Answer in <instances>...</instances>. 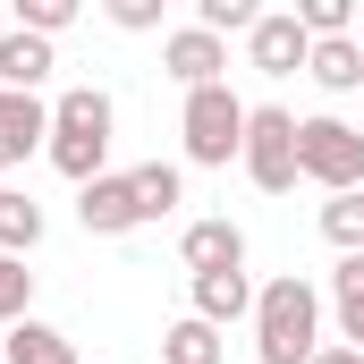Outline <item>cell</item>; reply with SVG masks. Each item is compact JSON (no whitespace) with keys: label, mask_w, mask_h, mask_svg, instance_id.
<instances>
[{"label":"cell","mask_w":364,"mask_h":364,"mask_svg":"<svg viewBox=\"0 0 364 364\" xmlns=\"http://www.w3.org/2000/svg\"><path fill=\"white\" fill-rule=\"evenodd\" d=\"M161 68H170L186 93H203V85H220V68H229V43H220V34H203V26H178V34L161 43Z\"/></svg>","instance_id":"9"},{"label":"cell","mask_w":364,"mask_h":364,"mask_svg":"<svg viewBox=\"0 0 364 364\" xmlns=\"http://www.w3.org/2000/svg\"><path fill=\"white\" fill-rule=\"evenodd\" d=\"M161 364H220V331L195 322V314L170 322V331H161Z\"/></svg>","instance_id":"17"},{"label":"cell","mask_w":364,"mask_h":364,"mask_svg":"<svg viewBox=\"0 0 364 364\" xmlns=\"http://www.w3.org/2000/svg\"><path fill=\"white\" fill-rule=\"evenodd\" d=\"M77 220H85L93 237H127V229H144V212H136V186H127V170H102L93 186H77Z\"/></svg>","instance_id":"7"},{"label":"cell","mask_w":364,"mask_h":364,"mask_svg":"<svg viewBox=\"0 0 364 364\" xmlns=\"http://www.w3.org/2000/svg\"><path fill=\"white\" fill-rule=\"evenodd\" d=\"M26 314H34V272H26V263H17V255H0V322H9V331H17V322H26Z\"/></svg>","instance_id":"19"},{"label":"cell","mask_w":364,"mask_h":364,"mask_svg":"<svg viewBox=\"0 0 364 364\" xmlns=\"http://www.w3.org/2000/svg\"><path fill=\"white\" fill-rule=\"evenodd\" d=\"M0 34H9V9H0Z\"/></svg>","instance_id":"26"},{"label":"cell","mask_w":364,"mask_h":364,"mask_svg":"<svg viewBox=\"0 0 364 364\" xmlns=\"http://www.w3.org/2000/svg\"><path fill=\"white\" fill-rule=\"evenodd\" d=\"M331 296H339V314H364V255H339V272H331Z\"/></svg>","instance_id":"22"},{"label":"cell","mask_w":364,"mask_h":364,"mask_svg":"<svg viewBox=\"0 0 364 364\" xmlns=\"http://www.w3.org/2000/svg\"><path fill=\"white\" fill-rule=\"evenodd\" d=\"M356 43H364V34H356Z\"/></svg>","instance_id":"27"},{"label":"cell","mask_w":364,"mask_h":364,"mask_svg":"<svg viewBox=\"0 0 364 364\" xmlns=\"http://www.w3.org/2000/svg\"><path fill=\"white\" fill-rule=\"evenodd\" d=\"M0 364H77V348H68V331H51V322H17L9 331V348H0Z\"/></svg>","instance_id":"15"},{"label":"cell","mask_w":364,"mask_h":364,"mask_svg":"<svg viewBox=\"0 0 364 364\" xmlns=\"http://www.w3.org/2000/svg\"><path fill=\"white\" fill-rule=\"evenodd\" d=\"M255 17H263L255 0H195V26L203 34H255Z\"/></svg>","instance_id":"21"},{"label":"cell","mask_w":364,"mask_h":364,"mask_svg":"<svg viewBox=\"0 0 364 364\" xmlns=\"http://www.w3.org/2000/svg\"><path fill=\"white\" fill-rule=\"evenodd\" d=\"M60 60H51V43L43 34H0V93H43V77H51Z\"/></svg>","instance_id":"11"},{"label":"cell","mask_w":364,"mask_h":364,"mask_svg":"<svg viewBox=\"0 0 364 364\" xmlns=\"http://www.w3.org/2000/svg\"><path fill=\"white\" fill-rule=\"evenodd\" d=\"M314 364H364V356H356V348H322Z\"/></svg>","instance_id":"25"},{"label":"cell","mask_w":364,"mask_h":364,"mask_svg":"<svg viewBox=\"0 0 364 364\" xmlns=\"http://www.w3.org/2000/svg\"><path fill=\"white\" fill-rule=\"evenodd\" d=\"M68 26H77V0H17V34H43V43H51V34H68Z\"/></svg>","instance_id":"20"},{"label":"cell","mask_w":364,"mask_h":364,"mask_svg":"<svg viewBox=\"0 0 364 364\" xmlns=\"http://www.w3.org/2000/svg\"><path fill=\"white\" fill-rule=\"evenodd\" d=\"M34 246H43V203H34L26 186H0V255L26 263Z\"/></svg>","instance_id":"14"},{"label":"cell","mask_w":364,"mask_h":364,"mask_svg":"<svg viewBox=\"0 0 364 364\" xmlns=\"http://www.w3.org/2000/svg\"><path fill=\"white\" fill-rule=\"evenodd\" d=\"M237 161H246V178L263 186V195H288V186L305 178V170H296V119H288L279 102H255V110H246V153H237Z\"/></svg>","instance_id":"5"},{"label":"cell","mask_w":364,"mask_h":364,"mask_svg":"<svg viewBox=\"0 0 364 364\" xmlns=\"http://www.w3.org/2000/svg\"><path fill=\"white\" fill-rule=\"evenodd\" d=\"M110 26H127V34H153V26H161V0H110Z\"/></svg>","instance_id":"23"},{"label":"cell","mask_w":364,"mask_h":364,"mask_svg":"<svg viewBox=\"0 0 364 364\" xmlns=\"http://www.w3.org/2000/svg\"><path fill=\"white\" fill-rule=\"evenodd\" d=\"M127 186H136V212H144V220H170V212L186 203V178L170 170V161H136Z\"/></svg>","instance_id":"16"},{"label":"cell","mask_w":364,"mask_h":364,"mask_svg":"<svg viewBox=\"0 0 364 364\" xmlns=\"http://www.w3.org/2000/svg\"><path fill=\"white\" fill-rule=\"evenodd\" d=\"M178 136H186V161L195 170H229L237 153H246V102L229 85H203V93H186V119H178Z\"/></svg>","instance_id":"3"},{"label":"cell","mask_w":364,"mask_h":364,"mask_svg":"<svg viewBox=\"0 0 364 364\" xmlns=\"http://www.w3.org/2000/svg\"><path fill=\"white\" fill-rule=\"evenodd\" d=\"M246 60H255L263 77H296V68L314 60V34L296 26V9H263L255 34H246Z\"/></svg>","instance_id":"6"},{"label":"cell","mask_w":364,"mask_h":364,"mask_svg":"<svg viewBox=\"0 0 364 364\" xmlns=\"http://www.w3.org/2000/svg\"><path fill=\"white\" fill-rule=\"evenodd\" d=\"M322 237H331L339 255H364V186H356V195H331V203H322Z\"/></svg>","instance_id":"18"},{"label":"cell","mask_w":364,"mask_h":364,"mask_svg":"<svg viewBox=\"0 0 364 364\" xmlns=\"http://www.w3.org/2000/svg\"><path fill=\"white\" fill-rule=\"evenodd\" d=\"M43 144H51V102L43 93H0V170H17Z\"/></svg>","instance_id":"10"},{"label":"cell","mask_w":364,"mask_h":364,"mask_svg":"<svg viewBox=\"0 0 364 364\" xmlns=\"http://www.w3.org/2000/svg\"><path fill=\"white\" fill-rule=\"evenodd\" d=\"M178 255H186V272H195V279L246 272V229H237V220H186V229H178Z\"/></svg>","instance_id":"8"},{"label":"cell","mask_w":364,"mask_h":364,"mask_svg":"<svg viewBox=\"0 0 364 364\" xmlns=\"http://www.w3.org/2000/svg\"><path fill=\"white\" fill-rule=\"evenodd\" d=\"M110 127H119V110H110V93L102 85H68L60 102H51V170L60 178H77V186H93L102 178V161H110Z\"/></svg>","instance_id":"2"},{"label":"cell","mask_w":364,"mask_h":364,"mask_svg":"<svg viewBox=\"0 0 364 364\" xmlns=\"http://www.w3.org/2000/svg\"><path fill=\"white\" fill-rule=\"evenodd\" d=\"M296 170L314 186H331V195H356L364 186V127H348V119H296Z\"/></svg>","instance_id":"4"},{"label":"cell","mask_w":364,"mask_h":364,"mask_svg":"<svg viewBox=\"0 0 364 364\" xmlns=\"http://www.w3.org/2000/svg\"><path fill=\"white\" fill-rule=\"evenodd\" d=\"M255 356L263 364H314L322 356V296H314V279L279 272L272 288H255Z\"/></svg>","instance_id":"1"},{"label":"cell","mask_w":364,"mask_h":364,"mask_svg":"<svg viewBox=\"0 0 364 364\" xmlns=\"http://www.w3.org/2000/svg\"><path fill=\"white\" fill-rule=\"evenodd\" d=\"M305 77H314L322 93H356V85H364V43H356V34H339V43H314Z\"/></svg>","instance_id":"13"},{"label":"cell","mask_w":364,"mask_h":364,"mask_svg":"<svg viewBox=\"0 0 364 364\" xmlns=\"http://www.w3.org/2000/svg\"><path fill=\"white\" fill-rule=\"evenodd\" d=\"M339 331H348V348L364 356V314H339Z\"/></svg>","instance_id":"24"},{"label":"cell","mask_w":364,"mask_h":364,"mask_svg":"<svg viewBox=\"0 0 364 364\" xmlns=\"http://www.w3.org/2000/svg\"><path fill=\"white\" fill-rule=\"evenodd\" d=\"M246 314H255V279H246V272H212V279H195V322L229 331V322H246Z\"/></svg>","instance_id":"12"}]
</instances>
